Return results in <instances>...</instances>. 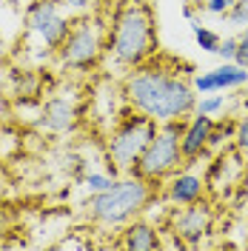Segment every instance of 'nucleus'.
<instances>
[{"label": "nucleus", "instance_id": "obj_21", "mask_svg": "<svg viewBox=\"0 0 248 251\" xmlns=\"http://www.w3.org/2000/svg\"><path fill=\"white\" fill-rule=\"evenodd\" d=\"M217 54L225 63H234V57H237V37H223V40H220Z\"/></svg>", "mask_w": 248, "mask_h": 251}, {"label": "nucleus", "instance_id": "obj_5", "mask_svg": "<svg viewBox=\"0 0 248 251\" xmlns=\"http://www.w3.org/2000/svg\"><path fill=\"white\" fill-rule=\"evenodd\" d=\"M157 126H160L157 120H151V117H146V114H140L134 109L125 111L106 134V160H109V166H114L120 174L131 172L137 166L140 154L146 151V146L151 143Z\"/></svg>", "mask_w": 248, "mask_h": 251}, {"label": "nucleus", "instance_id": "obj_26", "mask_svg": "<svg viewBox=\"0 0 248 251\" xmlns=\"http://www.w3.org/2000/svg\"><path fill=\"white\" fill-rule=\"evenodd\" d=\"M240 106L248 111V83L243 86V89H240Z\"/></svg>", "mask_w": 248, "mask_h": 251}, {"label": "nucleus", "instance_id": "obj_22", "mask_svg": "<svg viewBox=\"0 0 248 251\" xmlns=\"http://www.w3.org/2000/svg\"><path fill=\"white\" fill-rule=\"evenodd\" d=\"M92 3L94 0H60V6L66 12H72V15H86V12H92Z\"/></svg>", "mask_w": 248, "mask_h": 251}, {"label": "nucleus", "instance_id": "obj_11", "mask_svg": "<svg viewBox=\"0 0 248 251\" xmlns=\"http://www.w3.org/2000/svg\"><path fill=\"white\" fill-rule=\"evenodd\" d=\"M211 128H214V117L194 111L183 123V137H180V151L186 163H197L200 157L211 151Z\"/></svg>", "mask_w": 248, "mask_h": 251}, {"label": "nucleus", "instance_id": "obj_18", "mask_svg": "<svg viewBox=\"0 0 248 251\" xmlns=\"http://www.w3.org/2000/svg\"><path fill=\"white\" fill-rule=\"evenodd\" d=\"M225 20L234 23V26H248V0H237L225 12Z\"/></svg>", "mask_w": 248, "mask_h": 251}, {"label": "nucleus", "instance_id": "obj_25", "mask_svg": "<svg viewBox=\"0 0 248 251\" xmlns=\"http://www.w3.org/2000/svg\"><path fill=\"white\" fill-rule=\"evenodd\" d=\"M6 60H9V46H6V40L0 37V69L6 66Z\"/></svg>", "mask_w": 248, "mask_h": 251}, {"label": "nucleus", "instance_id": "obj_15", "mask_svg": "<svg viewBox=\"0 0 248 251\" xmlns=\"http://www.w3.org/2000/svg\"><path fill=\"white\" fill-rule=\"evenodd\" d=\"M80 183H83V188L89 194H97V191H106L114 183V174L111 172H86L80 177Z\"/></svg>", "mask_w": 248, "mask_h": 251}, {"label": "nucleus", "instance_id": "obj_4", "mask_svg": "<svg viewBox=\"0 0 248 251\" xmlns=\"http://www.w3.org/2000/svg\"><path fill=\"white\" fill-rule=\"evenodd\" d=\"M106 40H109V23L100 15H77L72 17V29L66 34L54 57L69 72H94L106 60Z\"/></svg>", "mask_w": 248, "mask_h": 251}, {"label": "nucleus", "instance_id": "obj_23", "mask_svg": "<svg viewBox=\"0 0 248 251\" xmlns=\"http://www.w3.org/2000/svg\"><path fill=\"white\" fill-rule=\"evenodd\" d=\"M231 6H234V0H205V3H202V9H205L208 15H223V17H225V12H228Z\"/></svg>", "mask_w": 248, "mask_h": 251}, {"label": "nucleus", "instance_id": "obj_3", "mask_svg": "<svg viewBox=\"0 0 248 251\" xmlns=\"http://www.w3.org/2000/svg\"><path fill=\"white\" fill-rule=\"evenodd\" d=\"M154 186L157 183H151V180H146L134 172L114 177V183L106 191H97L86 200V214H89L92 223L117 231L149 208L151 197H154Z\"/></svg>", "mask_w": 248, "mask_h": 251}, {"label": "nucleus", "instance_id": "obj_14", "mask_svg": "<svg viewBox=\"0 0 248 251\" xmlns=\"http://www.w3.org/2000/svg\"><path fill=\"white\" fill-rule=\"evenodd\" d=\"M188 26H191V31H194V40H197V46L202 49V51H211V54H217V49H220V37L214 29H208V26H202L197 17H191L188 20Z\"/></svg>", "mask_w": 248, "mask_h": 251}, {"label": "nucleus", "instance_id": "obj_8", "mask_svg": "<svg viewBox=\"0 0 248 251\" xmlns=\"http://www.w3.org/2000/svg\"><path fill=\"white\" fill-rule=\"evenodd\" d=\"M211 228H214V208L205 200H197V203L183 205L171 214L169 234H177L186 246H200L202 237L211 234Z\"/></svg>", "mask_w": 248, "mask_h": 251}, {"label": "nucleus", "instance_id": "obj_29", "mask_svg": "<svg viewBox=\"0 0 248 251\" xmlns=\"http://www.w3.org/2000/svg\"><path fill=\"white\" fill-rule=\"evenodd\" d=\"M234 3H237V0H234Z\"/></svg>", "mask_w": 248, "mask_h": 251}, {"label": "nucleus", "instance_id": "obj_2", "mask_svg": "<svg viewBox=\"0 0 248 251\" xmlns=\"http://www.w3.org/2000/svg\"><path fill=\"white\" fill-rule=\"evenodd\" d=\"M160 54L157 40V17L151 3H128L114 6L109 17V40H106V60L114 69L131 72Z\"/></svg>", "mask_w": 248, "mask_h": 251}, {"label": "nucleus", "instance_id": "obj_10", "mask_svg": "<svg viewBox=\"0 0 248 251\" xmlns=\"http://www.w3.org/2000/svg\"><path fill=\"white\" fill-rule=\"evenodd\" d=\"M248 83V69L240 63H225L208 72L191 75V86L197 94H211V92H228V89H243Z\"/></svg>", "mask_w": 248, "mask_h": 251}, {"label": "nucleus", "instance_id": "obj_19", "mask_svg": "<svg viewBox=\"0 0 248 251\" xmlns=\"http://www.w3.org/2000/svg\"><path fill=\"white\" fill-rule=\"evenodd\" d=\"M234 149L240 154H248V114L237 120V131H234Z\"/></svg>", "mask_w": 248, "mask_h": 251}, {"label": "nucleus", "instance_id": "obj_7", "mask_svg": "<svg viewBox=\"0 0 248 251\" xmlns=\"http://www.w3.org/2000/svg\"><path fill=\"white\" fill-rule=\"evenodd\" d=\"M23 26L40 40V46H46L49 54H54L72 29V17L60 0H31L23 12Z\"/></svg>", "mask_w": 248, "mask_h": 251}, {"label": "nucleus", "instance_id": "obj_6", "mask_svg": "<svg viewBox=\"0 0 248 251\" xmlns=\"http://www.w3.org/2000/svg\"><path fill=\"white\" fill-rule=\"evenodd\" d=\"M183 123L186 120H169V123H160L154 131L151 143L146 146V151L140 154L137 166L131 169L134 174L151 180V183H163L166 177L177 172L186 160L180 151V137H183Z\"/></svg>", "mask_w": 248, "mask_h": 251}, {"label": "nucleus", "instance_id": "obj_24", "mask_svg": "<svg viewBox=\"0 0 248 251\" xmlns=\"http://www.w3.org/2000/svg\"><path fill=\"white\" fill-rule=\"evenodd\" d=\"M89 243H80V240H72V237H63L60 243H54V249H86Z\"/></svg>", "mask_w": 248, "mask_h": 251}, {"label": "nucleus", "instance_id": "obj_12", "mask_svg": "<svg viewBox=\"0 0 248 251\" xmlns=\"http://www.w3.org/2000/svg\"><path fill=\"white\" fill-rule=\"evenodd\" d=\"M80 123V111L72 97L66 94H51L43 109H40V126L51 134H72Z\"/></svg>", "mask_w": 248, "mask_h": 251}, {"label": "nucleus", "instance_id": "obj_28", "mask_svg": "<svg viewBox=\"0 0 248 251\" xmlns=\"http://www.w3.org/2000/svg\"><path fill=\"white\" fill-rule=\"evenodd\" d=\"M3 234H6V220H3V214H0V246H3Z\"/></svg>", "mask_w": 248, "mask_h": 251}, {"label": "nucleus", "instance_id": "obj_1", "mask_svg": "<svg viewBox=\"0 0 248 251\" xmlns=\"http://www.w3.org/2000/svg\"><path fill=\"white\" fill-rule=\"evenodd\" d=\"M120 89L128 109L140 111L157 123L186 120L197 111V92L191 86V77L180 72L177 63L160 60V54L125 72Z\"/></svg>", "mask_w": 248, "mask_h": 251}, {"label": "nucleus", "instance_id": "obj_27", "mask_svg": "<svg viewBox=\"0 0 248 251\" xmlns=\"http://www.w3.org/2000/svg\"><path fill=\"white\" fill-rule=\"evenodd\" d=\"M114 6H128V3H151V0H111Z\"/></svg>", "mask_w": 248, "mask_h": 251}, {"label": "nucleus", "instance_id": "obj_20", "mask_svg": "<svg viewBox=\"0 0 248 251\" xmlns=\"http://www.w3.org/2000/svg\"><path fill=\"white\" fill-rule=\"evenodd\" d=\"M234 63L248 69V26H243V31L237 34V57H234Z\"/></svg>", "mask_w": 248, "mask_h": 251}, {"label": "nucleus", "instance_id": "obj_9", "mask_svg": "<svg viewBox=\"0 0 248 251\" xmlns=\"http://www.w3.org/2000/svg\"><path fill=\"white\" fill-rule=\"evenodd\" d=\"M205 188H208V180L197 172H188V169H177V172L163 180V197L171 208H183V205H191L205 197Z\"/></svg>", "mask_w": 248, "mask_h": 251}, {"label": "nucleus", "instance_id": "obj_13", "mask_svg": "<svg viewBox=\"0 0 248 251\" xmlns=\"http://www.w3.org/2000/svg\"><path fill=\"white\" fill-rule=\"evenodd\" d=\"M120 234H123L120 246L128 249V251H157V249H163L160 231H157L154 223H149V220L134 217L128 226H123Z\"/></svg>", "mask_w": 248, "mask_h": 251}, {"label": "nucleus", "instance_id": "obj_16", "mask_svg": "<svg viewBox=\"0 0 248 251\" xmlns=\"http://www.w3.org/2000/svg\"><path fill=\"white\" fill-rule=\"evenodd\" d=\"M223 109H225V97H223V94L211 92V94H202V97H197V111H200V114L217 117Z\"/></svg>", "mask_w": 248, "mask_h": 251}, {"label": "nucleus", "instance_id": "obj_17", "mask_svg": "<svg viewBox=\"0 0 248 251\" xmlns=\"http://www.w3.org/2000/svg\"><path fill=\"white\" fill-rule=\"evenodd\" d=\"M234 131H237V120H223L220 123L217 117H214V128H211V149H220L225 140H234Z\"/></svg>", "mask_w": 248, "mask_h": 251}]
</instances>
